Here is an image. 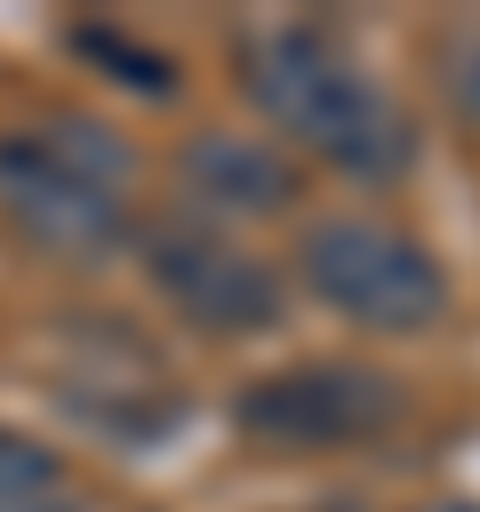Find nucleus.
Returning <instances> with one entry per match:
<instances>
[{
  "label": "nucleus",
  "mask_w": 480,
  "mask_h": 512,
  "mask_svg": "<svg viewBox=\"0 0 480 512\" xmlns=\"http://www.w3.org/2000/svg\"><path fill=\"white\" fill-rule=\"evenodd\" d=\"M240 64V96L264 112L272 144L288 136L304 160L352 176V184H400L424 160V128L416 112L376 88L352 48L320 24H256L232 40Z\"/></svg>",
  "instance_id": "nucleus-1"
},
{
  "label": "nucleus",
  "mask_w": 480,
  "mask_h": 512,
  "mask_svg": "<svg viewBox=\"0 0 480 512\" xmlns=\"http://www.w3.org/2000/svg\"><path fill=\"white\" fill-rule=\"evenodd\" d=\"M128 176H136V152L96 120L0 128V224L48 264L88 272L136 240Z\"/></svg>",
  "instance_id": "nucleus-2"
},
{
  "label": "nucleus",
  "mask_w": 480,
  "mask_h": 512,
  "mask_svg": "<svg viewBox=\"0 0 480 512\" xmlns=\"http://www.w3.org/2000/svg\"><path fill=\"white\" fill-rule=\"evenodd\" d=\"M288 288H304L320 312L368 328V336H432L456 304L448 264L384 216H320L288 248Z\"/></svg>",
  "instance_id": "nucleus-3"
},
{
  "label": "nucleus",
  "mask_w": 480,
  "mask_h": 512,
  "mask_svg": "<svg viewBox=\"0 0 480 512\" xmlns=\"http://www.w3.org/2000/svg\"><path fill=\"white\" fill-rule=\"evenodd\" d=\"M136 264L152 280V296L208 344H248V336H272L288 328V272L256 248H240L232 232L216 224H192V216H168L152 232H136Z\"/></svg>",
  "instance_id": "nucleus-4"
},
{
  "label": "nucleus",
  "mask_w": 480,
  "mask_h": 512,
  "mask_svg": "<svg viewBox=\"0 0 480 512\" xmlns=\"http://www.w3.org/2000/svg\"><path fill=\"white\" fill-rule=\"evenodd\" d=\"M408 416V384L376 360H344V352H312V360H288V368H264L232 392V424L240 440L256 448H288V456H312V448H360V440H384L392 424Z\"/></svg>",
  "instance_id": "nucleus-5"
},
{
  "label": "nucleus",
  "mask_w": 480,
  "mask_h": 512,
  "mask_svg": "<svg viewBox=\"0 0 480 512\" xmlns=\"http://www.w3.org/2000/svg\"><path fill=\"white\" fill-rule=\"evenodd\" d=\"M184 216L192 224H248V216H288L304 200V160L272 136H232V128H200L176 144L168 160Z\"/></svg>",
  "instance_id": "nucleus-6"
},
{
  "label": "nucleus",
  "mask_w": 480,
  "mask_h": 512,
  "mask_svg": "<svg viewBox=\"0 0 480 512\" xmlns=\"http://www.w3.org/2000/svg\"><path fill=\"white\" fill-rule=\"evenodd\" d=\"M56 408L88 416V424H96V432H112V440H152V432H168V424H176V384H168V368H160L136 336H112V344H104V360L64 368Z\"/></svg>",
  "instance_id": "nucleus-7"
},
{
  "label": "nucleus",
  "mask_w": 480,
  "mask_h": 512,
  "mask_svg": "<svg viewBox=\"0 0 480 512\" xmlns=\"http://www.w3.org/2000/svg\"><path fill=\"white\" fill-rule=\"evenodd\" d=\"M0 512H72L64 456L16 424H0Z\"/></svg>",
  "instance_id": "nucleus-8"
},
{
  "label": "nucleus",
  "mask_w": 480,
  "mask_h": 512,
  "mask_svg": "<svg viewBox=\"0 0 480 512\" xmlns=\"http://www.w3.org/2000/svg\"><path fill=\"white\" fill-rule=\"evenodd\" d=\"M88 64H104V80L112 88H136V96H176V64L160 56V48H144V40H128V32H112V24H72L64 32Z\"/></svg>",
  "instance_id": "nucleus-9"
},
{
  "label": "nucleus",
  "mask_w": 480,
  "mask_h": 512,
  "mask_svg": "<svg viewBox=\"0 0 480 512\" xmlns=\"http://www.w3.org/2000/svg\"><path fill=\"white\" fill-rule=\"evenodd\" d=\"M432 88L440 104L480 136V16H456L432 32Z\"/></svg>",
  "instance_id": "nucleus-10"
},
{
  "label": "nucleus",
  "mask_w": 480,
  "mask_h": 512,
  "mask_svg": "<svg viewBox=\"0 0 480 512\" xmlns=\"http://www.w3.org/2000/svg\"><path fill=\"white\" fill-rule=\"evenodd\" d=\"M408 512H480V496H424V504H408Z\"/></svg>",
  "instance_id": "nucleus-11"
}]
</instances>
